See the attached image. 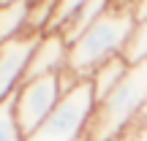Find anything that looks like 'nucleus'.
<instances>
[{
    "label": "nucleus",
    "instance_id": "f257e3e1",
    "mask_svg": "<svg viewBox=\"0 0 147 141\" xmlns=\"http://www.w3.org/2000/svg\"><path fill=\"white\" fill-rule=\"evenodd\" d=\"M136 27V16L131 8H120L112 3L109 11L84 33L82 38L71 43V54H68V71L79 82H87L106 60L120 57L125 52L131 33Z\"/></svg>",
    "mask_w": 147,
    "mask_h": 141
},
{
    "label": "nucleus",
    "instance_id": "f03ea898",
    "mask_svg": "<svg viewBox=\"0 0 147 141\" xmlns=\"http://www.w3.org/2000/svg\"><path fill=\"white\" fill-rule=\"evenodd\" d=\"M147 103V60L134 63L123 84L109 95L98 100L93 111V120L87 128V141H115Z\"/></svg>",
    "mask_w": 147,
    "mask_h": 141
},
{
    "label": "nucleus",
    "instance_id": "7ed1b4c3",
    "mask_svg": "<svg viewBox=\"0 0 147 141\" xmlns=\"http://www.w3.org/2000/svg\"><path fill=\"white\" fill-rule=\"evenodd\" d=\"M95 111V92L90 82H79L63 95L57 109L25 141H87V128Z\"/></svg>",
    "mask_w": 147,
    "mask_h": 141
},
{
    "label": "nucleus",
    "instance_id": "20e7f679",
    "mask_svg": "<svg viewBox=\"0 0 147 141\" xmlns=\"http://www.w3.org/2000/svg\"><path fill=\"white\" fill-rule=\"evenodd\" d=\"M65 90L60 84L57 76H41V79H27L14 95V114L19 122L25 138L57 109V103L63 100Z\"/></svg>",
    "mask_w": 147,
    "mask_h": 141
},
{
    "label": "nucleus",
    "instance_id": "39448f33",
    "mask_svg": "<svg viewBox=\"0 0 147 141\" xmlns=\"http://www.w3.org/2000/svg\"><path fill=\"white\" fill-rule=\"evenodd\" d=\"M41 35H19L14 41L0 43V103L11 100L16 90L25 84L30 54Z\"/></svg>",
    "mask_w": 147,
    "mask_h": 141
},
{
    "label": "nucleus",
    "instance_id": "423d86ee",
    "mask_svg": "<svg viewBox=\"0 0 147 141\" xmlns=\"http://www.w3.org/2000/svg\"><path fill=\"white\" fill-rule=\"evenodd\" d=\"M68 54H71V43L63 38V33L57 30L44 33L30 54L25 82L27 79H41V76H57V73L68 71Z\"/></svg>",
    "mask_w": 147,
    "mask_h": 141
},
{
    "label": "nucleus",
    "instance_id": "0eeeda50",
    "mask_svg": "<svg viewBox=\"0 0 147 141\" xmlns=\"http://www.w3.org/2000/svg\"><path fill=\"white\" fill-rule=\"evenodd\" d=\"M109 5H112V0H87V3L76 11V14H71L68 19L63 22V27H60L57 33H63L65 41L74 43L76 38H82L84 33H87L90 27H93L95 22H98L101 16L109 11Z\"/></svg>",
    "mask_w": 147,
    "mask_h": 141
},
{
    "label": "nucleus",
    "instance_id": "6e6552de",
    "mask_svg": "<svg viewBox=\"0 0 147 141\" xmlns=\"http://www.w3.org/2000/svg\"><path fill=\"white\" fill-rule=\"evenodd\" d=\"M128 71H131V63H128L123 54H120V57L106 60V63H104L98 71L93 73V76L87 79V82L93 84L95 103H98V100H104V98H109V95H112V92H115V90L123 84V79L128 76Z\"/></svg>",
    "mask_w": 147,
    "mask_h": 141
},
{
    "label": "nucleus",
    "instance_id": "1a4fd4ad",
    "mask_svg": "<svg viewBox=\"0 0 147 141\" xmlns=\"http://www.w3.org/2000/svg\"><path fill=\"white\" fill-rule=\"evenodd\" d=\"M33 0H11L0 3V43L27 35V19H30Z\"/></svg>",
    "mask_w": 147,
    "mask_h": 141
},
{
    "label": "nucleus",
    "instance_id": "9d476101",
    "mask_svg": "<svg viewBox=\"0 0 147 141\" xmlns=\"http://www.w3.org/2000/svg\"><path fill=\"white\" fill-rule=\"evenodd\" d=\"M55 14H57V0H33L30 19H27V35H44L52 30Z\"/></svg>",
    "mask_w": 147,
    "mask_h": 141
},
{
    "label": "nucleus",
    "instance_id": "9b49d317",
    "mask_svg": "<svg viewBox=\"0 0 147 141\" xmlns=\"http://www.w3.org/2000/svg\"><path fill=\"white\" fill-rule=\"evenodd\" d=\"M0 141H25V133L14 114V98L0 103Z\"/></svg>",
    "mask_w": 147,
    "mask_h": 141
},
{
    "label": "nucleus",
    "instance_id": "f8f14e48",
    "mask_svg": "<svg viewBox=\"0 0 147 141\" xmlns=\"http://www.w3.org/2000/svg\"><path fill=\"white\" fill-rule=\"evenodd\" d=\"M123 57H125L131 65L147 60V19L144 22H136V27H134V33H131V41H128Z\"/></svg>",
    "mask_w": 147,
    "mask_h": 141
},
{
    "label": "nucleus",
    "instance_id": "ddd939ff",
    "mask_svg": "<svg viewBox=\"0 0 147 141\" xmlns=\"http://www.w3.org/2000/svg\"><path fill=\"white\" fill-rule=\"evenodd\" d=\"M87 0H57V14H55V22H52V30H60L63 22L68 19L71 14H76Z\"/></svg>",
    "mask_w": 147,
    "mask_h": 141
},
{
    "label": "nucleus",
    "instance_id": "4468645a",
    "mask_svg": "<svg viewBox=\"0 0 147 141\" xmlns=\"http://www.w3.org/2000/svg\"><path fill=\"white\" fill-rule=\"evenodd\" d=\"M115 141H147V128L131 125V128H125V130H123Z\"/></svg>",
    "mask_w": 147,
    "mask_h": 141
},
{
    "label": "nucleus",
    "instance_id": "2eb2a0df",
    "mask_svg": "<svg viewBox=\"0 0 147 141\" xmlns=\"http://www.w3.org/2000/svg\"><path fill=\"white\" fill-rule=\"evenodd\" d=\"M134 16H136V22H144L147 19V0H136V5H134Z\"/></svg>",
    "mask_w": 147,
    "mask_h": 141
},
{
    "label": "nucleus",
    "instance_id": "dca6fc26",
    "mask_svg": "<svg viewBox=\"0 0 147 141\" xmlns=\"http://www.w3.org/2000/svg\"><path fill=\"white\" fill-rule=\"evenodd\" d=\"M131 125H142V128H147V103L142 106V111L136 114V120H134Z\"/></svg>",
    "mask_w": 147,
    "mask_h": 141
},
{
    "label": "nucleus",
    "instance_id": "f3484780",
    "mask_svg": "<svg viewBox=\"0 0 147 141\" xmlns=\"http://www.w3.org/2000/svg\"><path fill=\"white\" fill-rule=\"evenodd\" d=\"M115 5H120V8H131L134 11V5H136V0H112Z\"/></svg>",
    "mask_w": 147,
    "mask_h": 141
},
{
    "label": "nucleus",
    "instance_id": "a211bd4d",
    "mask_svg": "<svg viewBox=\"0 0 147 141\" xmlns=\"http://www.w3.org/2000/svg\"><path fill=\"white\" fill-rule=\"evenodd\" d=\"M3 3H11V0H3Z\"/></svg>",
    "mask_w": 147,
    "mask_h": 141
},
{
    "label": "nucleus",
    "instance_id": "6ab92c4d",
    "mask_svg": "<svg viewBox=\"0 0 147 141\" xmlns=\"http://www.w3.org/2000/svg\"><path fill=\"white\" fill-rule=\"evenodd\" d=\"M0 3H3V0H0Z\"/></svg>",
    "mask_w": 147,
    "mask_h": 141
}]
</instances>
